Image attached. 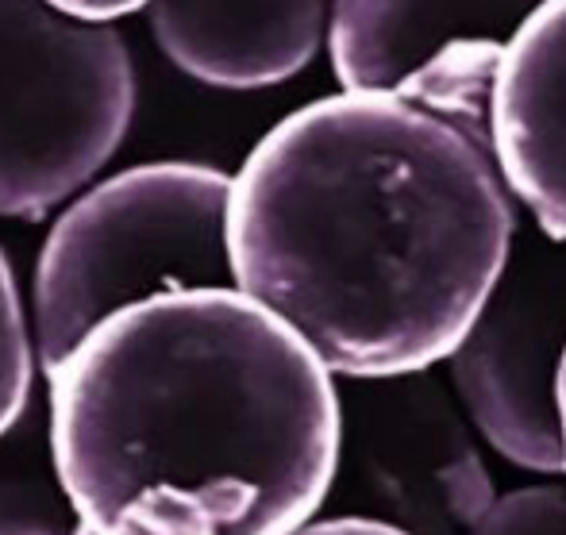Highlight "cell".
<instances>
[{"label":"cell","mask_w":566,"mask_h":535,"mask_svg":"<svg viewBox=\"0 0 566 535\" xmlns=\"http://www.w3.org/2000/svg\"><path fill=\"white\" fill-rule=\"evenodd\" d=\"M490 150L513 201L566 243V0H547L509 46L493 85Z\"/></svg>","instance_id":"cell-8"},{"label":"cell","mask_w":566,"mask_h":535,"mask_svg":"<svg viewBox=\"0 0 566 535\" xmlns=\"http://www.w3.org/2000/svg\"><path fill=\"white\" fill-rule=\"evenodd\" d=\"M293 535H405L389 524L366 521V516H336V521H321V524H305L301 532Z\"/></svg>","instance_id":"cell-14"},{"label":"cell","mask_w":566,"mask_h":535,"mask_svg":"<svg viewBox=\"0 0 566 535\" xmlns=\"http://www.w3.org/2000/svg\"><path fill=\"white\" fill-rule=\"evenodd\" d=\"M46 4L82 23H113L119 15H132L139 8L155 4V0H46Z\"/></svg>","instance_id":"cell-13"},{"label":"cell","mask_w":566,"mask_h":535,"mask_svg":"<svg viewBox=\"0 0 566 535\" xmlns=\"http://www.w3.org/2000/svg\"><path fill=\"white\" fill-rule=\"evenodd\" d=\"M547 0H336L328 31L343 93H381L490 147V105L513 39Z\"/></svg>","instance_id":"cell-6"},{"label":"cell","mask_w":566,"mask_h":535,"mask_svg":"<svg viewBox=\"0 0 566 535\" xmlns=\"http://www.w3.org/2000/svg\"><path fill=\"white\" fill-rule=\"evenodd\" d=\"M566 355V243L544 231H516L509 262L448 358L451 389L470 424L509 462L563 474L555 381Z\"/></svg>","instance_id":"cell-5"},{"label":"cell","mask_w":566,"mask_h":535,"mask_svg":"<svg viewBox=\"0 0 566 535\" xmlns=\"http://www.w3.org/2000/svg\"><path fill=\"white\" fill-rule=\"evenodd\" d=\"M355 412H343L339 462L350 459L366 521L405 535H470L493 508V478L459 394L424 374L355 381Z\"/></svg>","instance_id":"cell-7"},{"label":"cell","mask_w":566,"mask_h":535,"mask_svg":"<svg viewBox=\"0 0 566 535\" xmlns=\"http://www.w3.org/2000/svg\"><path fill=\"white\" fill-rule=\"evenodd\" d=\"M555 405H559V431H563V474H566V355L559 366V381H555Z\"/></svg>","instance_id":"cell-15"},{"label":"cell","mask_w":566,"mask_h":535,"mask_svg":"<svg viewBox=\"0 0 566 535\" xmlns=\"http://www.w3.org/2000/svg\"><path fill=\"white\" fill-rule=\"evenodd\" d=\"M470 535H566V485L505 493Z\"/></svg>","instance_id":"cell-12"},{"label":"cell","mask_w":566,"mask_h":535,"mask_svg":"<svg viewBox=\"0 0 566 535\" xmlns=\"http://www.w3.org/2000/svg\"><path fill=\"white\" fill-rule=\"evenodd\" d=\"M31 370H35V347L28 339L12 266H8L4 251H0V439L28 412Z\"/></svg>","instance_id":"cell-11"},{"label":"cell","mask_w":566,"mask_h":535,"mask_svg":"<svg viewBox=\"0 0 566 535\" xmlns=\"http://www.w3.org/2000/svg\"><path fill=\"white\" fill-rule=\"evenodd\" d=\"M62 493V490H59ZM23 447L0 454V535H74L77 516Z\"/></svg>","instance_id":"cell-10"},{"label":"cell","mask_w":566,"mask_h":535,"mask_svg":"<svg viewBox=\"0 0 566 535\" xmlns=\"http://www.w3.org/2000/svg\"><path fill=\"white\" fill-rule=\"evenodd\" d=\"M231 178L201 162L132 166L77 197L35 266V358L51 378L124 308L235 290Z\"/></svg>","instance_id":"cell-3"},{"label":"cell","mask_w":566,"mask_h":535,"mask_svg":"<svg viewBox=\"0 0 566 535\" xmlns=\"http://www.w3.org/2000/svg\"><path fill=\"white\" fill-rule=\"evenodd\" d=\"M336 0H155L163 54L212 90H266L308 66L332 31Z\"/></svg>","instance_id":"cell-9"},{"label":"cell","mask_w":566,"mask_h":535,"mask_svg":"<svg viewBox=\"0 0 566 535\" xmlns=\"http://www.w3.org/2000/svg\"><path fill=\"white\" fill-rule=\"evenodd\" d=\"M235 290L332 374L448 363L516 239L493 150L381 93H336L270 127L231 178Z\"/></svg>","instance_id":"cell-1"},{"label":"cell","mask_w":566,"mask_h":535,"mask_svg":"<svg viewBox=\"0 0 566 535\" xmlns=\"http://www.w3.org/2000/svg\"><path fill=\"white\" fill-rule=\"evenodd\" d=\"M74 535H93V532H90V528H82V524H77V532H74Z\"/></svg>","instance_id":"cell-16"},{"label":"cell","mask_w":566,"mask_h":535,"mask_svg":"<svg viewBox=\"0 0 566 535\" xmlns=\"http://www.w3.org/2000/svg\"><path fill=\"white\" fill-rule=\"evenodd\" d=\"M135 74L108 23L0 0V216L39 220L124 143Z\"/></svg>","instance_id":"cell-4"},{"label":"cell","mask_w":566,"mask_h":535,"mask_svg":"<svg viewBox=\"0 0 566 535\" xmlns=\"http://www.w3.org/2000/svg\"><path fill=\"white\" fill-rule=\"evenodd\" d=\"M46 381L54 478L93 535H293L336 485L332 370L239 290L124 308Z\"/></svg>","instance_id":"cell-2"}]
</instances>
